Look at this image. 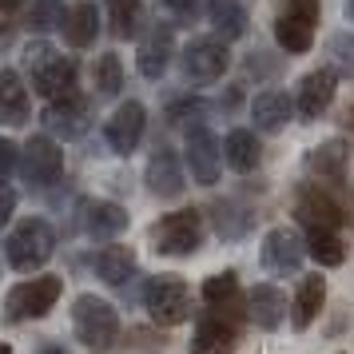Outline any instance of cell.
I'll return each instance as SVG.
<instances>
[{"mask_svg": "<svg viewBox=\"0 0 354 354\" xmlns=\"http://www.w3.org/2000/svg\"><path fill=\"white\" fill-rule=\"evenodd\" d=\"M283 315H287V295L271 283H255L247 290V319L255 322L259 330H279L283 326Z\"/></svg>", "mask_w": 354, "mask_h": 354, "instance_id": "obj_17", "label": "cell"}, {"mask_svg": "<svg viewBox=\"0 0 354 354\" xmlns=\"http://www.w3.org/2000/svg\"><path fill=\"white\" fill-rule=\"evenodd\" d=\"M20 4H24V0H0V8H4V12H8V8H20Z\"/></svg>", "mask_w": 354, "mask_h": 354, "instance_id": "obj_39", "label": "cell"}, {"mask_svg": "<svg viewBox=\"0 0 354 354\" xmlns=\"http://www.w3.org/2000/svg\"><path fill=\"white\" fill-rule=\"evenodd\" d=\"M108 17H112V32L120 40H131V36L140 32L144 8H140V0H108Z\"/></svg>", "mask_w": 354, "mask_h": 354, "instance_id": "obj_32", "label": "cell"}, {"mask_svg": "<svg viewBox=\"0 0 354 354\" xmlns=\"http://www.w3.org/2000/svg\"><path fill=\"white\" fill-rule=\"evenodd\" d=\"M160 4L176 20H195V12H199V0H160Z\"/></svg>", "mask_w": 354, "mask_h": 354, "instance_id": "obj_37", "label": "cell"}, {"mask_svg": "<svg viewBox=\"0 0 354 354\" xmlns=\"http://www.w3.org/2000/svg\"><path fill=\"white\" fill-rule=\"evenodd\" d=\"M144 183H147V192L151 195H160V199H176V195L183 192V163H179L176 151L160 147V151L151 156V163H147Z\"/></svg>", "mask_w": 354, "mask_h": 354, "instance_id": "obj_18", "label": "cell"}, {"mask_svg": "<svg viewBox=\"0 0 354 354\" xmlns=\"http://www.w3.org/2000/svg\"><path fill=\"white\" fill-rule=\"evenodd\" d=\"M52 247H56V235L44 219H24V223L8 235L4 243V255H8V267L12 271H36L52 259Z\"/></svg>", "mask_w": 354, "mask_h": 354, "instance_id": "obj_4", "label": "cell"}, {"mask_svg": "<svg viewBox=\"0 0 354 354\" xmlns=\"http://www.w3.org/2000/svg\"><path fill=\"white\" fill-rule=\"evenodd\" d=\"M187 167H192L195 183H203V187L219 179V144H215V131L203 124L187 128Z\"/></svg>", "mask_w": 354, "mask_h": 354, "instance_id": "obj_14", "label": "cell"}, {"mask_svg": "<svg viewBox=\"0 0 354 354\" xmlns=\"http://www.w3.org/2000/svg\"><path fill=\"white\" fill-rule=\"evenodd\" d=\"M64 0H36L28 4V12H24V28H32V32H52L56 24L64 28Z\"/></svg>", "mask_w": 354, "mask_h": 354, "instance_id": "obj_31", "label": "cell"}, {"mask_svg": "<svg viewBox=\"0 0 354 354\" xmlns=\"http://www.w3.org/2000/svg\"><path fill=\"white\" fill-rule=\"evenodd\" d=\"M144 104H136V100H128V104H120L112 115H108V124H104V140H108V147H112L115 156H131L136 147H140V140H144Z\"/></svg>", "mask_w": 354, "mask_h": 354, "instance_id": "obj_11", "label": "cell"}, {"mask_svg": "<svg viewBox=\"0 0 354 354\" xmlns=\"http://www.w3.org/2000/svg\"><path fill=\"white\" fill-rule=\"evenodd\" d=\"M147 243L160 255H171V259L199 251V243H203V219H199V211L183 207V211H171V215H160L151 223V231H147Z\"/></svg>", "mask_w": 354, "mask_h": 354, "instance_id": "obj_2", "label": "cell"}, {"mask_svg": "<svg viewBox=\"0 0 354 354\" xmlns=\"http://www.w3.org/2000/svg\"><path fill=\"white\" fill-rule=\"evenodd\" d=\"M88 120H92V108H88L76 92L64 96V100H52L48 108H44V128H48L52 136H60V140L84 136V131H88Z\"/></svg>", "mask_w": 354, "mask_h": 354, "instance_id": "obj_16", "label": "cell"}, {"mask_svg": "<svg viewBox=\"0 0 354 354\" xmlns=\"http://www.w3.org/2000/svg\"><path fill=\"white\" fill-rule=\"evenodd\" d=\"M227 64H231L227 40H211V36L192 40L183 48V56H179V72H183V80H192V84H215L227 72Z\"/></svg>", "mask_w": 354, "mask_h": 354, "instance_id": "obj_9", "label": "cell"}, {"mask_svg": "<svg viewBox=\"0 0 354 354\" xmlns=\"http://www.w3.org/2000/svg\"><path fill=\"white\" fill-rule=\"evenodd\" d=\"M171 52H176V40H171V32H167V28H156V32L147 36L144 44H140L136 64H140V72H144L147 80H160L163 72H167V64H171Z\"/></svg>", "mask_w": 354, "mask_h": 354, "instance_id": "obj_22", "label": "cell"}, {"mask_svg": "<svg viewBox=\"0 0 354 354\" xmlns=\"http://www.w3.org/2000/svg\"><path fill=\"white\" fill-rule=\"evenodd\" d=\"M60 290H64V283H60L56 274H40V279L20 283V287H12L8 299H4V319L8 322H28V319L48 315L52 306H56V299H60Z\"/></svg>", "mask_w": 354, "mask_h": 354, "instance_id": "obj_7", "label": "cell"}, {"mask_svg": "<svg viewBox=\"0 0 354 354\" xmlns=\"http://www.w3.org/2000/svg\"><path fill=\"white\" fill-rule=\"evenodd\" d=\"M342 163H346V147L338 144V140L335 144H322L319 151H310V171L319 179L342 183V179H346V167H342Z\"/></svg>", "mask_w": 354, "mask_h": 354, "instance_id": "obj_30", "label": "cell"}, {"mask_svg": "<svg viewBox=\"0 0 354 354\" xmlns=\"http://www.w3.org/2000/svg\"><path fill=\"white\" fill-rule=\"evenodd\" d=\"M322 303H326V279L319 271L303 274L299 279V290H295V303H290V326L295 330H306L310 322L319 319Z\"/></svg>", "mask_w": 354, "mask_h": 354, "instance_id": "obj_19", "label": "cell"}, {"mask_svg": "<svg viewBox=\"0 0 354 354\" xmlns=\"http://www.w3.org/2000/svg\"><path fill=\"white\" fill-rule=\"evenodd\" d=\"M144 306H147V315H151V322H160V326H179V322L187 319V310H192L187 283H183L179 274H156V279H147Z\"/></svg>", "mask_w": 354, "mask_h": 354, "instance_id": "obj_6", "label": "cell"}, {"mask_svg": "<svg viewBox=\"0 0 354 354\" xmlns=\"http://www.w3.org/2000/svg\"><path fill=\"white\" fill-rule=\"evenodd\" d=\"M303 243L306 251L319 259V267H342V259H346L338 227H303Z\"/></svg>", "mask_w": 354, "mask_h": 354, "instance_id": "obj_24", "label": "cell"}, {"mask_svg": "<svg viewBox=\"0 0 354 354\" xmlns=\"http://www.w3.org/2000/svg\"><path fill=\"white\" fill-rule=\"evenodd\" d=\"M84 231L92 239H115V235L128 231V211L120 203H104V199L84 203Z\"/></svg>", "mask_w": 354, "mask_h": 354, "instance_id": "obj_21", "label": "cell"}, {"mask_svg": "<svg viewBox=\"0 0 354 354\" xmlns=\"http://www.w3.org/2000/svg\"><path fill=\"white\" fill-rule=\"evenodd\" d=\"M20 171H24V179L36 183V187H52V183L60 179V171H64V156H60L56 140L32 136V140L24 144V151H20Z\"/></svg>", "mask_w": 354, "mask_h": 354, "instance_id": "obj_10", "label": "cell"}, {"mask_svg": "<svg viewBox=\"0 0 354 354\" xmlns=\"http://www.w3.org/2000/svg\"><path fill=\"white\" fill-rule=\"evenodd\" d=\"M207 20L215 28V36H223V40L247 36V8H243V0H207Z\"/></svg>", "mask_w": 354, "mask_h": 354, "instance_id": "obj_25", "label": "cell"}, {"mask_svg": "<svg viewBox=\"0 0 354 354\" xmlns=\"http://www.w3.org/2000/svg\"><path fill=\"white\" fill-rule=\"evenodd\" d=\"M346 20L354 24V0H346Z\"/></svg>", "mask_w": 354, "mask_h": 354, "instance_id": "obj_41", "label": "cell"}, {"mask_svg": "<svg viewBox=\"0 0 354 354\" xmlns=\"http://www.w3.org/2000/svg\"><path fill=\"white\" fill-rule=\"evenodd\" d=\"M28 120V92H24V80H20L12 68L0 72V124L17 128Z\"/></svg>", "mask_w": 354, "mask_h": 354, "instance_id": "obj_23", "label": "cell"}, {"mask_svg": "<svg viewBox=\"0 0 354 354\" xmlns=\"http://www.w3.org/2000/svg\"><path fill=\"white\" fill-rule=\"evenodd\" d=\"M40 354H68V351H64V346H44Z\"/></svg>", "mask_w": 354, "mask_h": 354, "instance_id": "obj_40", "label": "cell"}, {"mask_svg": "<svg viewBox=\"0 0 354 354\" xmlns=\"http://www.w3.org/2000/svg\"><path fill=\"white\" fill-rule=\"evenodd\" d=\"M72 326L88 351H108L115 338H120V315L112 306L96 299V295H80L72 306Z\"/></svg>", "mask_w": 354, "mask_h": 354, "instance_id": "obj_3", "label": "cell"}, {"mask_svg": "<svg viewBox=\"0 0 354 354\" xmlns=\"http://www.w3.org/2000/svg\"><path fill=\"white\" fill-rule=\"evenodd\" d=\"M303 255H306V243L290 227L267 231V239H263V267L271 274H295L303 267Z\"/></svg>", "mask_w": 354, "mask_h": 354, "instance_id": "obj_12", "label": "cell"}, {"mask_svg": "<svg viewBox=\"0 0 354 354\" xmlns=\"http://www.w3.org/2000/svg\"><path fill=\"white\" fill-rule=\"evenodd\" d=\"M20 167V151H17V144H8V140H0V183L12 176Z\"/></svg>", "mask_w": 354, "mask_h": 354, "instance_id": "obj_36", "label": "cell"}, {"mask_svg": "<svg viewBox=\"0 0 354 354\" xmlns=\"http://www.w3.org/2000/svg\"><path fill=\"white\" fill-rule=\"evenodd\" d=\"M247 310H219V306H207L199 322H195L192 335V351L195 354H231L235 342H239V322Z\"/></svg>", "mask_w": 354, "mask_h": 354, "instance_id": "obj_8", "label": "cell"}, {"mask_svg": "<svg viewBox=\"0 0 354 354\" xmlns=\"http://www.w3.org/2000/svg\"><path fill=\"white\" fill-rule=\"evenodd\" d=\"M17 211V195L8 192V187H0V227L8 223V215Z\"/></svg>", "mask_w": 354, "mask_h": 354, "instance_id": "obj_38", "label": "cell"}, {"mask_svg": "<svg viewBox=\"0 0 354 354\" xmlns=\"http://www.w3.org/2000/svg\"><path fill=\"white\" fill-rule=\"evenodd\" d=\"M290 112H295V96H287V92H274V88H267V92H259V96L251 100V120H255L259 131L287 128Z\"/></svg>", "mask_w": 354, "mask_h": 354, "instance_id": "obj_20", "label": "cell"}, {"mask_svg": "<svg viewBox=\"0 0 354 354\" xmlns=\"http://www.w3.org/2000/svg\"><path fill=\"white\" fill-rule=\"evenodd\" d=\"M64 36L72 48H88L92 40L100 36V12L96 4H72L64 17Z\"/></svg>", "mask_w": 354, "mask_h": 354, "instance_id": "obj_28", "label": "cell"}, {"mask_svg": "<svg viewBox=\"0 0 354 354\" xmlns=\"http://www.w3.org/2000/svg\"><path fill=\"white\" fill-rule=\"evenodd\" d=\"M24 64L32 72V88L44 100H64L76 92V64L48 44H32L24 52Z\"/></svg>", "mask_w": 354, "mask_h": 354, "instance_id": "obj_1", "label": "cell"}, {"mask_svg": "<svg viewBox=\"0 0 354 354\" xmlns=\"http://www.w3.org/2000/svg\"><path fill=\"white\" fill-rule=\"evenodd\" d=\"M96 88L104 96H120V88H124V64H120L115 52H104L96 60Z\"/></svg>", "mask_w": 354, "mask_h": 354, "instance_id": "obj_33", "label": "cell"}, {"mask_svg": "<svg viewBox=\"0 0 354 354\" xmlns=\"http://www.w3.org/2000/svg\"><path fill=\"white\" fill-rule=\"evenodd\" d=\"M335 88H338V76L330 72V68L306 72L303 84H299V92H295V112L303 115L306 124L319 120V115H326L330 100H335Z\"/></svg>", "mask_w": 354, "mask_h": 354, "instance_id": "obj_13", "label": "cell"}, {"mask_svg": "<svg viewBox=\"0 0 354 354\" xmlns=\"http://www.w3.org/2000/svg\"><path fill=\"white\" fill-rule=\"evenodd\" d=\"M319 0H283V12L274 20V40L290 56H303L315 44V24H319Z\"/></svg>", "mask_w": 354, "mask_h": 354, "instance_id": "obj_5", "label": "cell"}, {"mask_svg": "<svg viewBox=\"0 0 354 354\" xmlns=\"http://www.w3.org/2000/svg\"><path fill=\"white\" fill-rule=\"evenodd\" d=\"M203 303H207V306H219V310H247V306H243V295H239V279H235V271L211 274L207 283H203Z\"/></svg>", "mask_w": 354, "mask_h": 354, "instance_id": "obj_29", "label": "cell"}, {"mask_svg": "<svg viewBox=\"0 0 354 354\" xmlns=\"http://www.w3.org/2000/svg\"><path fill=\"white\" fill-rule=\"evenodd\" d=\"M330 52H335V60L342 72H354V36H335V44H330Z\"/></svg>", "mask_w": 354, "mask_h": 354, "instance_id": "obj_35", "label": "cell"}, {"mask_svg": "<svg viewBox=\"0 0 354 354\" xmlns=\"http://www.w3.org/2000/svg\"><path fill=\"white\" fill-rule=\"evenodd\" d=\"M92 271L108 283V287H124L131 274H136V255L128 247H104L96 259H92Z\"/></svg>", "mask_w": 354, "mask_h": 354, "instance_id": "obj_27", "label": "cell"}, {"mask_svg": "<svg viewBox=\"0 0 354 354\" xmlns=\"http://www.w3.org/2000/svg\"><path fill=\"white\" fill-rule=\"evenodd\" d=\"M215 223H219V235H227V239H239L243 231H247V211H243V215H235V211H231V203H215Z\"/></svg>", "mask_w": 354, "mask_h": 354, "instance_id": "obj_34", "label": "cell"}, {"mask_svg": "<svg viewBox=\"0 0 354 354\" xmlns=\"http://www.w3.org/2000/svg\"><path fill=\"white\" fill-rule=\"evenodd\" d=\"M295 219H299V227H342V207L335 203L330 192L306 183L295 192Z\"/></svg>", "mask_w": 354, "mask_h": 354, "instance_id": "obj_15", "label": "cell"}, {"mask_svg": "<svg viewBox=\"0 0 354 354\" xmlns=\"http://www.w3.org/2000/svg\"><path fill=\"white\" fill-rule=\"evenodd\" d=\"M0 354H12V351H8V342H0Z\"/></svg>", "mask_w": 354, "mask_h": 354, "instance_id": "obj_42", "label": "cell"}, {"mask_svg": "<svg viewBox=\"0 0 354 354\" xmlns=\"http://www.w3.org/2000/svg\"><path fill=\"white\" fill-rule=\"evenodd\" d=\"M223 156L235 171H255L259 160H263V147H259V136L247 128H231L223 140Z\"/></svg>", "mask_w": 354, "mask_h": 354, "instance_id": "obj_26", "label": "cell"}]
</instances>
